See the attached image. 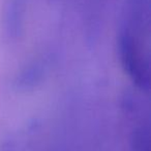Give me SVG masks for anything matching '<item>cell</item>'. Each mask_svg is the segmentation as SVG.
I'll return each instance as SVG.
<instances>
[{
  "mask_svg": "<svg viewBox=\"0 0 151 151\" xmlns=\"http://www.w3.org/2000/svg\"><path fill=\"white\" fill-rule=\"evenodd\" d=\"M122 69L142 91L148 93L150 71V0H126L117 38Z\"/></svg>",
  "mask_w": 151,
  "mask_h": 151,
  "instance_id": "1",
  "label": "cell"
},
{
  "mask_svg": "<svg viewBox=\"0 0 151 151\" xmlns=\"http://www.w3.org/2000/svg\"><path fill=\"white\" fill-rule=\"evenodd\" d=\"M28 0H4L2 7V34L6 42L18 41L24 31Z\"/></svg>",
  "mask_w": 151,
  "mask_h": 151,
  "instance_id": "2",
  "label": "cell"
},
{
  "mask_svg": "<svg viewBox=\"0 0 151 151\" xmlns=\"http://www.w3.org/2000/svg\"><path fill=\"white\" fill-rule=\"evenodd\" d=\"M131 151H151L149 125L141 124L133 129L131 137Z\"/></svg>",
  "mask_w": 151,
  "mask_h": 151,
  "instance_id": "3",
  "label": "cell"
},
{
  "mask_svg": "<svg viewBox=\"0 0 151 151\" xmlns=\"http://www.w3.org/2000/svg\"><path fill=\"white\" fill-rule=\"evenodd\" d=\"M44 67L40 62L32 64L31 66H29L28 69H26V71L21 74V78L18 79V84L23 88L36 84V82L40 80L42 74H44Z\"/></svg>",
  "mask_w": 151,
  "mask_h": 151,
  "instance_id": "4",
  "label": "cell"
}]
</instances>
